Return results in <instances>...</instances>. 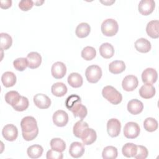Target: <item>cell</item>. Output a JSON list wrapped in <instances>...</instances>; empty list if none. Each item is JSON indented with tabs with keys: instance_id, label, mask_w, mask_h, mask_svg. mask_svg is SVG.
I'll use <instances>...</instances> for the list:
<instances>
[{
	"instance_id": "6da1fadb",
	"label": "cell",
	"mask_w": 159,
	"mask_h": 159,
	"mask_svg": "<svg viewBox=\"0 0 159 159\" xmlns=\"http://www.w3.org/2000/svg\"><path fill=\"white\" fill-rule=\"evenodd\" d=\"M102 96L109 102L117 105L122 100V96L115 88L112 86H106L102 91Z\"/></svg>"
},
{
	"instance_id": "7a4b0ae2",
	"label": "cell",
	"mask_w": 159,
	"mask_h": 159,
	"mask_svg": "<svg viewBox=\"0 0 159 159\" xmlns=\"http://www.w3.org/2000/svg\"><path fill=\"white\" fill-rule=\"evenodd\" d=\"M102 33L107 37L115 35L119 30L117 22L113 19H107L104 20L101 27Z\"/></svg>"
},
{
	"instance_id": "3957f363",
	"label": "cell",
	"mask_w": 159,
	"mask_h": 159,
	"mask_svg": "<svg viewBox=\"0 0 159 159\" xmlns=\"http://www.w3.org/2000/svg\"><path fill=\"white\" fill-rule=\"evenodd\" d=\"M85 76L88 82L96 83L99 81L102 76V70L98 65H90L86 70Z\"/></svg>"
},
{
	"instance_id": "277c9868",
	"label": "cell",
	"mask_w": 159,
	"mask_h": 159,
	"mask_svg": "<svg viewBox=\"0 0 159 159\" xmlns=\"http://www.w3.org/2000/svg\"><path fill=\"white\" fill-rule=\"evenodd\" d=\"M140 129L137 123L134 122H127L124 127V136L130 139L137 138L140 134Z\"/></svg>"
},
{
	"instance_id": "5b68a950",
	"label": "cell",
	"mask_w": 159,
	"mask_h": 159,
	"mask_svg": "<svg viewBox=\"0 0 159 159\" xmlns=\"http://www.w3.org/2000/svg\"><path fill=\"white\" fill-rule=\"evenodd\" d=\"M89 126L87 122L80 120L76 122L73 126V134L75 137L83 139L89 132Z\"/></svg>"
},
{
	"instance_id": "8992f818",
	"label": "cell",
	"mask_w": 159,
	"mask_h": 159,
	"mask_svg": "<svg viewBox=\"0 0 159 159\" xmlns=\"http://www.w3.org/2000/svg\"><path fill=\"white\" fill-rule=\"evenodd\" d=\"M22 132L29 133L38 128L35 119L32 116L24 117L20 122Z\"/></svg>"
},
{
	"instance_id": "52a82bcc",
	"label": "cell",
	"mask_w": 159,
	"mask_h": 159,
	"mask_svg": "<svg viewBox=\"0 0 159 159\" xmlns=\"http://www.w3.org/2000/svg\"><path fill=\"white\" fill-rule=\"evenodd\" d=\"M121 124L120 121L115 118H112L107 121V131L111 137H117L120 132Z\"/></svg>"
},
{
	"instance_id": "ba28073f",
	"label": "cell",
	"mask_w": 159,
	"mask_h": 159,
	"mask_svg": "<svg viewBox=\"0 0 159 159\" xmlns=\"http://www.w3.org/2000/svg\"><path fill=\"white\" fill-rule=\"evenodd\" d=\"M3 137L7 141H14L18 136L17 128L13 124L6 125L2 130Z\"/></svg>"
},
{
	"instance_id": "9c48e42d",
	"label": "cell",
	"mask_w": 159,
	"mask_h": 159,
	"mask_svg": "<svg viewBox=\"0 0 159 159\" xmlns=\"http://www.w3.org/2000/svg\"><path fill=\"white\" fill-rule=\"evenodd\" d=\"M158 78L157 71L152 68H147L142 73V80L145 84H152L155 83Z\"/></svg>"
},
{
	"instance_id": "30bf717a",
	"label": "cell",
	"mask_w": 159,
	"mask_h": 159,
	"mask_svg": "<svg viewBox=\"0 0 159 159\" xmlns=\"http://www.w3.org/2000/svg\"><path fill=\"white\" fill-rule=\"evenodd\" d=\"M155 2L153 0H142L140 1L138 9L139 12L143 16H148L153 12Z\"/></svg>"
},
{
	"instance_id": "8fae6325",
	"label": "cell",
	"mask_w": 159,
	"mask_h": 159,
	"mask_svg": "<svg viewBox=\"0 0 159 159\" xmlns=\"http://www.w3.org/2000/svg\"><path fill=\"white\" fill-rule=\"evenodd\" d=\"M139 84V81L137 78L134 75L126 76L122 82V86L124 90L126 91H134Z\"/></svg>"
},
{
	"instance_id": "7c38bea8",
	"label": "cell",
	"mask_w": 159,
	"mask_h": 159,
	"mask_svg": "<svg viewBox=\"0 0 159 159\" xmlns=\"http://www.w3.org/2000/svg\"><path fill=\"white\" fill-rule=\"evenodd\" d=\"M34 102L39 109H45L48 108L51 105L50 99L45 94L39 93L34 96Z\"/></svg>"
},
{
	"instance_id": "4fadbf2b",
	"label": "cell",
	"mask_w": 159,
	"mask_h": 159,
	"mask_svg": "<svg viewBox=\"0 0 159 159\" xmlns=\"http://www.w3.org/2000/svg\"><path fill=\"white\" fill-rule=\"evenodd\" d=\"M68 110L72 112L75 117H78L81 120H83L88 114L87 108L81 104V100L75 103Z\"/></svg>"
},
{
	"instance_id": "5bb4252c",
	"label": "cell",
	"mask_w": 159,
	"mask_h": 159,
	"mask_svg": "<svg viewBox=\"0 0 159 159\" xmlns=\"http://www.w3.org/2000/svg\"><path fill=\"white\" fill-rule=\"evenodd\" d=\"M53 122L58 127H64L68 122V114L63 110H58L54 112L52 117Z\"/></svg>"
},
{
	"instance_id": "9a60e30c",
	"label": "cell",
	"mask_w": 159,
	"mask_h": 159,
	"mask_svg": "<svg viewBox=\"0 0 159 159\" xmlns=\"http://www.w3.org/2000/svg\"><path fill=\"white\" fill-rule=\"evenodd\" d=\"M51 73L55 79H61L65 76L66 73V67L63 62L57 61L52 65Z\"/></svg>"
},
{
	"instance_id": "2e32d148",
	"label": "cell",
	"mask_w": 159,
	"mask_h": 159,
	"mask_svg": "<svg viewBox=\"0 0 159 159\" xmlns=\"http://www.w3.org/2000/svg\"><path fill=\"white\" fill-rule=\"evenodd\" d=\"M84 153V144L79 142H74L71 143L69 148V153L73 158H80L83 156Z\"/></svg>"
},
{
	"instance_id": "e0dca14e",
	"label": "cell",
	"mask_w": 159,
	"mask_h": 159,
	"mask_svg": "<svg viewBox=\"0 0 159 159\" xmlns=\"http://www.w3.org/2000/svg\"><path fill=\"white\" fill-rule=\"evenodd\" d=\"M27 59L28 61V67L30 69H35L38 68L42 62L41 55L36 52H30L27 56Z\"/></svg>"
},
{
	"instance_id": "ac0fdd59",
	"label": "cell",
	"mask_w": 159,
	"mask_h": 159,
	"mask_svg": "<svg viewBox=\"0 0 159 159\" xmlns=\"http://www.w3.org/2000/svg\"><path fill=\"white\" fill-rule=\"evenodd\" d=\"M143 109V103L137 99H134L129 101L127 104V110L128 111L133 114L137 115L142 112Z\"/></svg>"
},
{
	"instance_id": "d6986e66",
	"label": "cell",
	"mask_w": 159,
	"mask_h": 159,
	"mask_svg": "<svg viewBox=\"0 0 159 159\" xmlns=\"http://www.w3.org/2000/svg\"><path fill=\"white\" fill-rule=\"evenodd\" d=\"M159 21L153 20L150 21L146 27V32L148 36L152 39H158L159 37Z\"/></svg>"
},
{
	"instance_id": "ffe728a7",
	"label": "cell",
	"mask_w": 159,
	"mask_h": 159,
	"mask_svg": "<svg viewBox=\"0 0 159 159\" xmlns=\"http://www.w3.org/2000/svg\"><path fill=\"white\" fill-rule=\"evenodd\" d=\"M151 43L149 40L144 38H140L135 42V49L140 53H147L151 50Z\"/></svg>"
},
{
	"instance_id": "44dd1931",
	"label": "cell",
	"mask_w": 159,
	"mask_h": 159,
	"mask_svg": "<svg viewBox=\"0 0 159 159\" xmlns=\"http://www.w3.org/2000/svg\"><path fill=\"white\" fill-rule=\"evenodd\" d=\"M140 96L144 99H150L155 94V88L152 84H144L139 89Z\"/></svg>"
},
{
	"instance_id": "7402d4cb",
	"label": "cell",
	"mask_w": 159,
	"mask_h": 159,
	"mask_svg": "<svg viewBox=\"0 0 159 159\" xmlns=\"http://www.w3.org/2000/svg\"><path fill=\"white\" fill-rule=\"evenodd\" d=\"M1 81L5 87H12L16 83V76L13 72L6 71L2 74Z\"/></svg>"
},
{
	"instance_id": "603a6c76",
	"label": "cell",
	"mask_w": 159,
	"mask_h": 159,
	"mask_svg": "<svg viewBox=\"0 0 159 159\" xmlns=\"http://www.w3.org/2000/svg\"><path fill=\"white\" fill-rule=\"evenodd\" d=\"M66 86L61 82H57L54 83L51 88L52 93L57 97H62L67 93Z\"/></svg>"
},
{
	"instance_id": "cb8c5ba5",
	"label": "cell",
	"mask_w": 159,
	"mask_h": 159,
	"mask_svg": "<svg viewBox=\"0 0 159 159\" xmlns=\"http://www.w3.org/2000/svg\"><path fill=\"white\" fill-rule=\"evenodd\" d=\"M100 55L104 58L108 59L111 58L114 54V48L109 43H104L99 47Z\"/></svg>"
},
{
	"instance_id": "d4e9b609",
	"label": "cell",
	"mask_w": 159,
	"mask_h": 159,
	"mask_svg": "<svg viewBox=\"0 0 159 159\" xmlns=\"http://www.w3.org/2000/svg\"><path fill=\"white\" fill-rule=\"evenodd\" d=\"M125 69V65L123 61L114 60L109 63V70L112 74H119Z\"/></svg>"
},
{
	"instance_id": "484cf974",
	"label": "cell",
	"mask_w": 159,
	"mask_h": 159,
	"mask_svg": "<svg viewBox=\"0 0 159 159\" xmlns=\"http://www.w3.org/2000/svg\"><path fill=\"white\" fill-rule=\"evenodd\" d=\"M68 83L73 88H80L82 86L83 80L81 75L78 73H71L68 77Z\"/></svg>"
},
{
	"instance_id": "4316f807",
	"label": "cell",
	"mask_w": 159,
	"mask_h": 159,
	"mask_svg": "<svg viewBox=\"0 0 159 159\" xmlns=\"http://www.w3.org/2000/svg\"><path fill=\"white\" fill-rule=\"evenodd\" d=\"M91 27L90 25L86 22H82L78 25L76 28L75 34L79 38L83 39L86 37L90 33Z\"/></svg>"
},
{
	"instance_id": "83f0119b",
	"label": "cell",
	"mask_w": 159,
	"mask_h": 159,
	"mask_svg": "<svg viewBox=\"0 0 159 159\" xmlns=\"http://www.w3.org/2000/svg\"><path fill=\"white\" fill-rule=\"evenodd\" d=\"M21 96L16 91H10L5 94L6 102L12 107L16 106L20 101Z\"/></svg>"
},
{
	"instance_id": "f1b7e54d",
	"label": "cell",
	"mask_w": 159,
	"mask_h": 159,
	"mask_svg": "<svg viewBox=\"0 0 159 159\" xmlns=\"http://www.w3.org/2000/svg\"><path fill=\"white\" fill-rule=\"evenodd\" d=\"M43 152V147L40 145H31L27 150V153L30 158H38L40 157Z\"/></svg>"
},
{
	"instance_id": "f546056e",
	"label": "cell",
	"mask_w": 159,
	"mask_h": 159,
	"mask_svg": "<svg viewBox=\"0 0 159 159\" xmlns=\"http://www.w3.org/2000/svg\"><path fill=\"white\" fill-rule=\"evenodd\" d=\"M137 145L133 143H125L122 148V152L124 156L127 158L134 157L137 153Z\"/></svg>"
},
{
	"instance_id": "4dcf8cb0",
	"label": "cell",
	"mask_w": 159,
	"mask_h": 159,
	"mask_svg": "<svg viewBox=\"0 0 159 159\" xmlns=\"http://www.w3.org/2000/svg\"><path fill=\"white\" fill-rule=\"evenodd\" d=\"M117 155V149L114 146L106 147L102 152V157L104 159H115Z\"/></svg>"
},
{
	"instance_id": "1f68e13d",
	"label": "cell",
	"mask_w": 159,
	"mask_h": 159,
	"mask_svg": "<svg viewBox=\"0 0 159 159\" xmlns=\"http://www.w3.org/2000/svg\"><path fill=\"white\" fill-rule=\"evenodd\" d=\"M50 145L52 149L60 152H63L66 148L65 142L60 138L52 139L50 141Z\"/></svg>"
},
{
	"instance_id": "d6a6232c",
	"label": "cell",
	"mask_w": 159,
	"mask_h": 159,
	"mask_svg": "<svg viewBox=\"0 0 159 159\" xmlns=\"http://www.w3.org/2000/svg\"><path fill=\"white\" fill-rule=\"evenodd\" d=\"M0 45L1 50H7L11 47L12 43V37L7 33H1L0 34Z\"/></svg>"
},
{
	"instance_id": "836d02e7",
	"label": "cell",
	"mask_w": 159,
	"mask_h": 159,
	"mask_svg": "<svg viewBox=\"0 0 159 159\" xmlns=\"http://www.w3.org/2000/svg\"><path fill=\"white\" fill-rule=\"evenodd\" d=\"M81 57L85 60L90 61L94 58L96 55V51L93 47L87 46L84 47L81 51Z\"/></svg>"
},
{
	"instance_id": "e575fe53",
	"label": "cell",
	"mask_w": 159,
	"mask_h": 159,
	"mask_svg": "<svg viewBox=\"0 0 159 159\" xmlns=\"http://www.w3.org/2000/svg\"><path fill=\"white\" fill-rule=\"evenodd\" d=\"M144 129L150 132L155 131L158 128V122L152 117H147L143 122Z\"/></svg>"
},
{
	"instance_id": "d590c367",
	"label": "cell",
	"mask_w": 159,
	"mask_h": 159,
	"mask_svg": "<svg viewBox=\"0 0 159 159\" xmlns=\"http://www.w3.org/2000/svg\"><path fill=\"white\" fill-rule=\"evenodd\" d=\"M13 65L16 70L22 71L28 66V61L27 58H18L13 61Z\"/></svg>"
},
{
	"instance_id": "8d00e7d4",
	"label": "cell",
	"mask_w": 159,
	"mask_h": 159,
	"mask_svg": "<svg viewBox=\"0 0 159 159\" xmlns=\"http://www.w3.org/2000/svg\"><path fill=\"white\" fill-rule=\"evenodd\" d=\"M96 138H97V135H96V131L94 129L89 128L88 134L83 139H82V141L84 145H89L93 143L96 141Z\"/></svg>"
},
{
	"instance_id": "74e56055",
	"label": "cell",
	"mask_w": 159,
	"mask_h": 159,
	"mask_svg": "<svg viewBox=\"0 0 159 159\" xmlns=\"http://www.w3.org/2000/svg\"><path fill=\"white\" fill-rule=\"evenodd\" d=\"M29 104V102L28 99L25 96H21L19 102L12 107L14 108V109H15L17 111L22 112L26 110L28 108Z\"/></svg>"
},
{
	"instance_id": "f35d334b",
	"label": "cell",
	"mask_w": 159,
	"mask_h": 159,
	"mask_svg": "<svg viewBox=\"0 0 159 159\" xmlns=\"http://www.w3.org/2000/svg\"><path fill=\"white\" fill-rule=\"evenodd\" d=\"M137 153L134 157L136 159H145L148 154L147 148L143 145H137Z\"/></svg>"
},
{
	"instance_id": "ab89813d",
	"label": "cell",
	"mask_w": 159,
	"mask_h": 159,
	"mask_svg": "<svg viewBox=\"0 0 159 159\" xmlns=\"http://www.w3.org/2000/svg\"><path fill=\"white\" fill-rule=\"evenodd\" d=\"M79 101H81V98L79 96L76 94H71L69 96L65 101L66 107L68 109H69L75 103H76Z\"/></svg>"
},
{
	"instance_id": "60d3db41",
	"label": "cell",
	"mask_w": 159,
	"mask_h": 159,
	"mask_svg": "<svg viewBox=\"0 0 159 159\" xmlns=\"http://www.w3.org/2000/svg\"><path fill=\"white\" fill-rule=\"evenodd\" d=\"M34 6V2L31 0H22L19 2V7L23 11H27Z\"/></svg>"
},
{
	"instance_id": "b9f144b4",
	"label": "cell",
	"mask_w": 159,
	"mask_h": 159,
	"mask_svg": "<svg viewBox=\"0 0 159 159\" xmlns=\"http://www.w3.org/2000/svg\"><path fill=\"white\" fill-rule=\"evenodd\" d=\"M63 157L61 152L54 150L53 149L49 150L47 152L46 158L47 159H62Z\"/></svg>"
},
{
	"instance_id": "7bdbcfd3",
	"label": "cell",
	"mask_w": 159,
	"mask_h": 159,
	"mask_svg": "<svg viewBox=\"0 0 159 159\" xmlns=\"http://www.w3.org/2000/svg\"><path fill=\"white\" fill-rule=\"evenodd\" d=\"M38 134H39V128H37L34 131L29 132V133L22 132V137H23L24 139L26 141H30V140H34L37 136Z\"/></svg>"
},
{
	"instance_id": "ee69618b",
	"label": "cell",
	"mask_w": 159,
	"mask_h": 159,
	"mask_svg": "<svg viewBox=\"0 0 159 159\" xmlns=\"http://www.w3.org/2000/svg\"><path fill=\"white\" fill-rule=\"evenodd\" d=\"M12 5V1L11 0H1V8L2 9H8Z\"/></svg>"
},
{
	"instance_id": "f6af8a7d",
	"label": "cell",
	"mask_w": 159,
	"mask_h": 159,
	"mask_svg": "<svg viewBox=\"0 0 159 159\" xmlns=\"http://www.w3.org/2000/svg\"><path fill=\"white\" fill-rule=\"evenodd\" d=\"M115 2V1H101V2L104 4V5L106 6H111L112 4H113L114 2Z\"/></svg>"
},
{
	"instance_id": "bcb514c9",
	"label": "cell",
	"mask_w": 159,
	"mask_h": 159,
	"mask_svg": "<svg viewBox=\"0 0 159 159\" xmlns=\"http://www.w3.org/2000/svg\"><path fill=\"white\" fill-rule=\"evenodd\" d=\"M44 2V1H36L34 2L35 6H41Z\"/></svg>"
}]
</instances>
